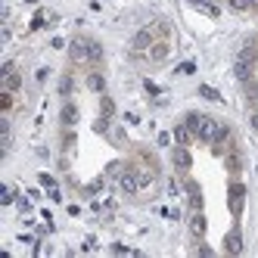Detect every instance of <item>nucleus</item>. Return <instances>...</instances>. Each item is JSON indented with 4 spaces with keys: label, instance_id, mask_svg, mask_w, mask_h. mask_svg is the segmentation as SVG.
Wrapping results in <instances>:
<instances>
[{
    "label": "nucleus",
    "instance_id": "17",
    "mask_svg": "<svg viewBox=\"0 0 258 258\" xmlns=\"http://www.w3.org/2000/svg\"><path fill=\"white\" fill-rule=\"evenodd\" d=\"M13 196H16L13 190H4V206H10V202H13Z\"/></svg>",
    "mask_w": 258,
    "mask_h": 258
},
{
    "label": "nucleus",
    "instance_id": "4",
    "mask_svg": "<svg viewBox=\"0 0 258 258\" xmlns=\"http://www.w3.org/2000/svg\"><path fill=\"white\" fill-rule=\"evenodd\" d=\"M146 59H150L153 66H162L165 59H168V41H159V44H153L150 50H146Z\"/></svg>",
    "mask_w": 258,
    "mask_h": 258
},
{
    "label": "nucleus",
    "instance_id": "12",
    "mask_svg": "<svg viewBox=\"0 0 258 258\" xmlns=\"http://www.w3.org/2000/svg\"><path fill=\"white\" fill-rule=\"evenodd\" d=\"M0 109H4V115L13 112V90H4V94H0Z\"/></svg>",
    "mask_w": 258,
    "mask_h": 258
},
{
    "label": "nucleus",
    "instance_id": "16",
    "mask_svg": "<svg viewBox=\"0 0 258 258\" xmlns=\"http://www.w3.org/2000/svg\"><path fill=\"white\" fill-rule=\"evenodd\" d=\"M90 90H97V94H103V75H90Z\"/></svg>",
    "mask_w": 258,
    "mask_h": 258
},
{
    "label": "nucleus",
    "instance_id": "8",
    "mask_svg": "<svg viewBox=\"0 0 258 258\" xmlns=\"http://www.w3.org/2000/svg\"><path fill=\"white\" fill-rule=\"evenodd\" d=\"M193 137H196V134H193V127H190L187 121H183V124H177V127H174V143H180V146H187V143H190Z\"/></svg>",
    "mask_w": 258,
    "mask_h": 258
},
{
    "label": "nucleus",
    "instance_id": "2",
    "mask_svg": "<svg viewBox=\"0 0 258 258\" xmlns=\"http://www.w3.org/2000/svg\"><path fill=\"white\" fill-rule=\"evenodd\" d=\"M153 44H156V31H153V25H150V28H140V31L134 34L131 50H134V53H143V50H150Z\"/></svg>",
    "mask_w": 258,
    "mask_h": 258
},
{
    "label": "nucleus",
    "instance_id": "9",
    "mask_svg": "<svg viewBox=\"0 0 258 258\" xmlns=\"http://www.w3.org/2000/svg\"><path fill=\"white\" fill-rule=\"evenodd\" d=\"M75 121H78V109H75V103H66V106H62V124L72 127Z\"/></svg>",
    "mask_w": 258,
    "mask_h": 258
},
{
    "label": "nucleus",
    "instance_id": "15",
    "mask_svg": "<svg viewBox=\"0 0 258 258\" xmlns=\"http://www.w3.org/2000/svg\"><path fill=\"white\" fill-rule=\"evenodd\" d=\"M199 94H202V97H206V100H215V103L221 100V97H218V90H212L209 84H202V87H199Z\"/></svg>",
    "mask_w": 258,
    "mask_h": 258
},
{
    "label": "nucleus",
    "instance_id": "10",
    "mask_svg": "<svg viewBox=\"0 0 258 258\" xmlns=\"http://www.w3.org/2000/svg\"><path fill=\"white\" fill-rule=\"evenodd\" d=\"M190 230H193V236H202V233H206V218H202L199 212H193V218H190Z\"/></svg>",
    "mask_w": 258,
    "mask_h": 258
},
{
    "label": "nucleus",
    "instance_id": "11",
    "mask_svg": "<svg viewBox=\"0 0 258 258\" xmlns=\"http://www.w3.org/2000/svg\"><path fill=\"white\" fill-rule=\"evenodd\" d=\"M224 249H227L230 255H236V252H243V239H239V233H236V230H233V233L227 236V246H224Z\"/></svg>",
    "mask_w": 258,
    "mask_h": 258
},
{
    "label": "nucleus",
    "instance_id": "18",
    "mask_svg": "<svg viewBox=\"0 0 258 258\" xmlns=\"http://www.w3.org/2000/svg\"><path fill=\"white\" fill-rule=\"evenodd\" d=\"M252 127H255V131H258V115H252Z\"/></svg>",
    "mask_w": 258,
    "mask_h": 258
},
{
    "label": "nucleus",
    "instance_id": "3",
    "mask_svg": "<svg viewBox=\"0 0 258 258\" xmlns=\"http://www.w3.org/2000/svg\"><path fill=\"white\" fill-rule=\"evenodd\" d=\"M0 78H4V90H19V84H22V78H19V72H16L13 62H4Z\"/></svg>",
    "mask_w": 258,
    "mask_h": 258
},
{
    "label": "nucleus",
    "instance_id": "7",
    "mask_svg": "<svg viewBox=\"0 0 258 258\" xmlns=\"http://www.w3.org/2000/svg\"><path fill=\"white\" fill-rule=\"evenodd\" d=\"M183 190H187L190 209H193V212H199V206H202V196H199V187H196V180H187V183H183Z\"/></svg>",
    "mask_w": 258,
    "mask_h": 258
},
{
    "label": "nucleus",
    "instance_id": "1",
    "mask_svg": "<svg viewBox=\"0 0 258 258\" xmlns=\"http://www.w3.org/2000/svg\"><path fill=\"white\" fill-rule=\"evenodd\" d=\"M187 124L193 127V134H196L199 140H206V143L215 140V131H218V121H215V118L199 115V112H190V115H187Z\"/></svg>",
    "mask_w": 258,
    "mask_h": 258
},
{
    "label": "nucleus",
    "instance_id": "5",
    "mask_svg": "<svg viewBox=\"0 0 258 258\" xmlns=\"http://www.w3.org/2000/svg\"><path fill=\"white\" fill-rule=\"evenodd\" d=\"M171 162H174V168L177 171H187L190 168V153H187V146H174V150H171Z\"/></svg>",
    "mask_w": 258,
    "mask_h": 258
},
{
    "label": "nucleus",
    "instance_id": "13",
    "mask_svg": "<svg viewBox=\"0 0 258 258\" xmlns=\"http://www.w3.org/2000/svg\"><path fill=\"white\" fill-rule=\"evenodd\" d=\"M190 4H193L196 10H202V13H209V16H218V7H212L209 0H190Z\"/></svg>",
    "mask_w": 258,
    "mask_h": 258
},
{
    "label": "nucleus",
    "instance_id": "14",
    "mask_svg": "<svg viewBox=\"0 0 258 258\" xmlns=\"http://www.w3.org/2000/svg\"><path fill=\"white\" fill-rule=\"evenodd\" d=\"M100 103H103V121H109V118H112V112H115V106H112V100H109V97H103Z\"/></svg>",
    "mask_w": 258,
    "mask_h": 258
},
{
    "label": "nucleus",
    "instance_id": "6",
    "mask_svg": "<svg viewBox=\"0 0 258 258\" xmlns=\"http://www.w3.org/2000/svg\"><path fill=\"white\" fill-rule=\"evenodd\" d=\"M243 196H246V187L239 180H233L230 183V209H233V215H239V209H243Z\"/></svg>",
    "mask_w": 258,
    "mask_h": 258
}]
</instances>
